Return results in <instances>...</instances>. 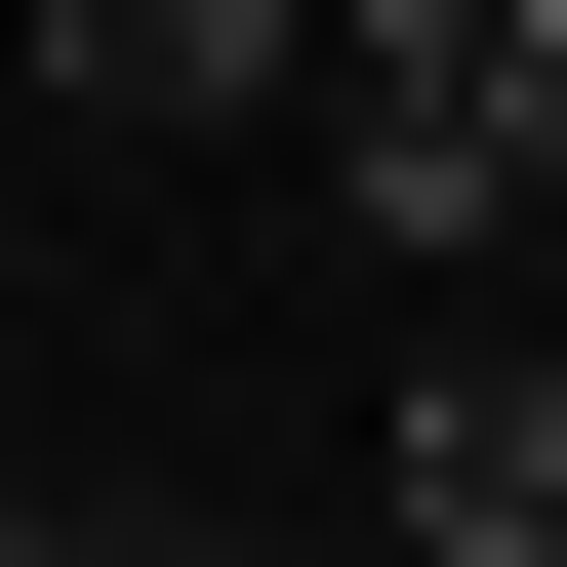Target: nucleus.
Instances as JSON below:
<instances>
[{"mask_svg": "<svg viewBox=\"0 0 567 567\" xmlns=\"http://www.w3.org/2000/svg\"><path fill=\"white\" fill-rule=\"evenodd\" d=\"M405 527H446V567H567V365H446V405H405Z\"/></svg>", "mask_w": 567, "mask_h": 567, "instance_id": "1", "label": "nucleus"}, {"mask_svg": "<svg viewBox=\"0 0 567 567\" xmlns=\"http://www.w3.org/2000/svg\"><path fill=\"white\" fill-rule=\"evenodd\" d=\"M41 41H82V122H244L284 41H324V0H41Z\"/></svg>", "mask_w": 567, "mask_h": 567, "instance_id": "2", "label": "nucleus"}, {"mask_svg": "<svg viewBox=\"0 0 567 567\" xmlns=\"http://www.w3.org/2000/svg\"><path fill=\"white\" fill-rule=\"evenodd\" d=\"M324 41H365V82H446V41H527V0H324Z\"/></svg>", "mask_w": 567, "mask_h": 567, "instance_id": "3", "label": "nucleus"}, {"mask_svg": "<svg viewBox=\"0 0 567 567\" xmlns=\"http://www.w3.org/2000/svg\"><path fill=\"white\" fill-rule=\"evenodd\" d=\"M0 567H122V527H0Z\"/></svg>", "mask_w": 567, "mask_h": 567, "instance_id": "4", "label": "nucleus"}, {"mask_svg": "<svg viewBox=\"0 0 567 567\" xmlns=\"http://www.w3.org/2000/svg\"><path fill=\"white\" fill-rule=\"evenodd\" d=\"M122 567H244V527H122Z\"/></svg>", "mask_w": 567, "mask_h": 567, "instance_id": "5", "label": "nucleus"}]
</instances>
